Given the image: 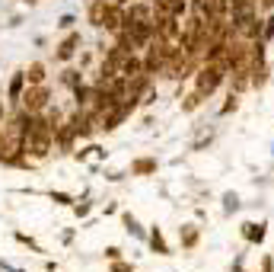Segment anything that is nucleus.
<instances>
[{
  "mask_svg": "<svg viewBox=\"0 0 274 272\" xmlns=\"http://www.w3.org/2000/svg\"><path fill=\"white\" fill-rule=\"evenodd\" d=\"M51 199H54V202H61V205H67V202H70V195H64V192H54Z\"/></svg>",
  "mask_w": 274,
  "mask_h": 272,
  "instance_id": "nucleus-5",
  "label": "nucleus"
},
{
  "mask_svg": "<svg viewBox=\"0 0 274 272\" xmlns=\"http://www.w3.org/2000/svg\"><path fill=\"white\" fill-rule=\"evenodd\" d=\"M26 84H29V80H26V70L23 74H13V80H10V100H23V93H26Z\"/></svg>",
  "mask_w": 274,
  "mask_h": 272,
  "instance_id": "nucleus-3",
  "label": "nucleus"
},
{
  "mask_svg": "<svg viewBox=\"0 0 274 272\" xmlns=\"http://www.w3.org/2000/svg\"><path fill=\"white\" fill-rule=\"evenodd\" d=\"M26 80H29V86H38L45 80V68H42V64H32V68L26 70Z\"/></svg>",
  "mask_w": 274,
  "mask_h": 272,
  "instance_id": "nucleus-4",
  "label": "nucleus"
},
{
  "mask_svg": "<svg viewBox=\"0 0 274 272\" xmlns=\"http://www.w3.org/2000/svg\"><path fill=\"white\" fill-rule=\"evenodd\" d=\"M76 45H80V35H67V39L58 45V54H54V58H58V61H67L70 54L76 51Z\"/></svg>",
  "mask_w": 274,
  "mask_h": 272,
  "instance_id": "nucleus-2",
  "label": "nucleus"
},
{
  "mask_svg": "<svg viewBox=\"0 0 274 272\" xmlns=\"http://www.w3.org/2000/svg\"><path fill=\"white\" fill-rule=\"evenodd\" d=\"M0 125H3V106H0Z\"/></svg>",
  "mask_w": 274,
  "mask_h": 272,
  "instance_id": "nucleus-6",
  "label": "nucleus"
},
{
  "mask_svg": "<svg viewBox=\"0 0 274 272\" xmlns=\"http://www.w3.org/2000/svg\"><path fill=\"white\" fill-rule=\"evenodd\" d=\"M19 102H23V109H26V112L38 116V112H42V109L48 106V90H45L42 84H38V86H29V90L23 93V100H19Z\"/></svg>",
  "mask_w": 274,
  "mask_h": 272,
  "instance_id": "nucleus-1",
  "label": "nucleus"
},
{
  "mask_svg": "<svg viewBox=\"0 0 274 272\" xmlns=\"http://www.w3.org/2000/svg\"><path fill=\"white\" fill-rule=\"evenodd\" d=\"M26 3H35V0H26Z\"/></svg>",
  "mask_w": 274,
  "mask_h": 272,
  "instance_id": "nucleus-7",
  "label": "nucleus"
}]
</instances>
